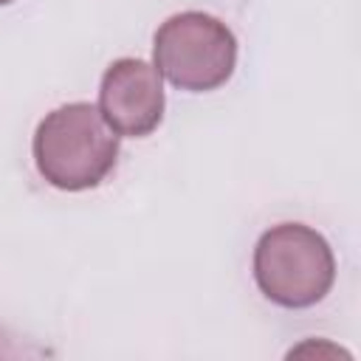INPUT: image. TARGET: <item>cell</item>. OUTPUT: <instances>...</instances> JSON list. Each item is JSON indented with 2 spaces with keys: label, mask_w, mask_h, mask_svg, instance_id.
I'll return each mask as SVG.
<instances>
[{
  "label": "cell",
  "mask_w": 361,
  "mask_h": 361,
  "mask_svg": "<svg viewBox=\"0 0 361 361\" xmlns=\"http://www.w3.org/2000/svg\"><path fill=\"white\" fill-rule=\"evenodd\" d=\"M37 172L62 192L99 186L118 161V135L90 102H68L51 110L31 141Z\"/></svg>",
  "instance_id": "6da1fadb"
},
{
  "label": "cell",
  "mask_w": 361,
  "mask_h": 361,
  "mask_svg": "<svg viewBox=\"0 0 361 361\" xmlns=\"http://www.w3.org/2000/svg\"><path fill=\"white\" fill-rule=\"evenodd\" d=\"M254 279L259 293L288 310L319 305L336 282L330 243L305 223L271 226L254 248Z\"/></svg>",
  "instance_id": "7a4b0ae2"
},
{
  "label": "cell",
  "mask_w": 361,
  "mask_h": 361,
  "mask_svg": "<svg viewBox=\"0 0 361 361\" xmlns=\"http://www.w3.org/2000/svg\"><path fill=\"white\" fill-rule=\"evenodd\" d=\"M152 65L161 79L189 93H209L226 85L237 65L231 28L206 11L166 17L152 39Z\"/></svg>",
  "instance_id": "3957f363"
},
{
  "label": "cell",
  "mask_w": 361,
  "mask_h": 361,
  "mask_svg": "<svg viewBox=\"0 0 361 361\" xmlns=\"http://www.w3.org/2000/svg\"><path fill=\"white\" fill-rule=\"evenodd\" d=\"M164 82L155 65L135 56L107 65L99 85V113L116 135H149L164 118Z\"/></svg>",
  "instance_id": "277c9868"
},
{
  "label": "cell",
  "mask_w": 361,
  "mask_h": 361,
  "mask_svg": "<svg viewBox=\"0 0 361 361\" xmlns=\"http://www.w3.org/2000/svg\"><path fill=\"white\" fill-rule=\"evenodd\" d=\"M8 3H14V0H0V6H8Z\"/></svg>",
  "instance_id": "5b68a950"
}]
</instances>
